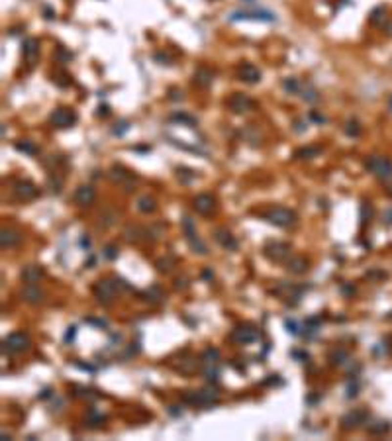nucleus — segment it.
I'll list each match as a JSON object with an SVG mask.
<instances>
[{"mask_svg":"<svg viewBox=\"0 0 392 441\" xmlns=\"http://www.w3.org/2000/svg\"><path fill=\"white\" fill-rule=\"evenodd\" d=\"M310 288V284H294V282H287V280H281L275 288H273V294L287 304V306H298L304 292Z\"/></svg>","mask_w":392,"mask_h":441,"instance_id":"f257e3e1","label":"nucleus"},{"mask_svg":"<svg viewBox=\"0 0 392 441\" xmlns=\"http://www.w3.org/2000/svg\"><path fill=\"white\" fill-rule=\"evenodd\" d=\"M261 216H263L271 226H277V228H283V230L292 228V226H296V222H298L296 212L290 210V208H287V206H273V208L265 210Z\"/></svg>","mask_w":392,"mask_h":441,"instance_id":"f03ea898","label":"nucleus"},{"mask_svg":"<svg viewBox=\"0 0 392 441\" xmlns=\"http://www.w3.org/2000/svg\"><path fill=\"white\" fill-rule=\"evenodd\" d=\"M183 402L196 406V408H210L220 402V392L216 388H200V390H186L183 394Z\"/></svg>","mask_w":392,"mask_h":441,"instance_id":"7ed1b4c3","label":"nucleus"},{"mask_svg":"<svg viewBox=\"0 0 392 441\" xmlns=\"http://www.w3.org/2000/svg\"><path fill=\"white\" fill-rule=\"evenodd\" d=\"M181 228H183V233H185V239H186L190 251L196 253V255H208V245H206V243L202 241V237L198 235L196 224H194V220H192L190 216H183Z\"/></svg>","mask_w":392,"mask_h":441,"instance_id":"20e7f679","label":"nucleus"},{"mask_svg":"<svg viewBox=\"0 0 392 441\" xmlns=\"http://www.w3.org/2000/svg\"><path fill=\"white\" fill-rule=\"evenodd\" d=\"M118 292H120V286H118L116 278H100V280H96L94 286H92L94 298H96V302L102 304V306L112 304Z\"/></svg>","mask_w":392,"mask_h":441,"instance_id":"39448f33","label":"nucleus"},{"mask_svg":"<svg viewBox=\"0 0 392 441\" xmlns=\"http://www.w3.org/2000/svg\"><path fill=\"white\" fill-rule=\"evenodd\" d=\"M367 171L372 173L380 183H390L392 181V161L384 155H371L365 163Z\"/></svg>","mask_w":392,"mask_h":441,"instance_id":"423d86ee","label":"nucleus"},{"mask_svg":"<svg viewBox=\"0 0 392 441\" xmlns=\"http://www.w3.org/2000/svg\"><path fill=\"white\" fill-rule=\"evenodd\" d=\"M200 365H202V373H204L206 380L216 382L220 377V351L216 347L204 349V353L200 355Z\"/></svg>","mask_w":392,"mask_h":441,"instance_id":"0eeeda50","label":"nucleus"},{"mask_svg":"<svg viewBox=\"0 0 392 441\" xmlns=\"http://www.w3.org/2000/svg\"><path fill=\"white\" fill-rule=\"evenodd\" d=\"M263 255L271 261V263H287V259L292 255V247L290 243L287 241H277V239H271L263 245Z\"/></svg>","mask_w":392,"mask_h":441,"instance_id":"6e6552de","label":"nucleus"},{"mask_svg":"<svg viewBox=\"0 0 392 441\" xmlns=\"http://www.w3.org/2000/svg\"><path fill=\"white\" fill-rule=\"evenodd\" d=\"M32 341L28 337V334L24 332H12L2 339V353L6 355H16V353H24L26 349H30Z\"/></svg>","mask_w":392,"mask_h":441,"instance_id":"1a4fd4ad","label":"nucleus"},{"mask_svg":"<svg viewBox=\"0 0 392 441\" xmlns=\"http://www.w3.org/2000/svg\"><path fill=\"white\" fill-rule=\"evenodd\" d=\"M259 337H261V332H259L257 326H253V324H241V326H237V328L231 330V334H229L227 339L231 343H235V345H247V343L257 341Z\"/></svg>","mask_w":392,"mask_h":441,"instance_id":"9d476101","label":"nucleus"},{"mask_svg":"<svg viewBox=\"0 0 392 441\" xmlns=\"http://www.w3.org/2000/svg\"><path fill=\"white\" fill-rule=\"evenodd\" d=\"M77 118H79V116H77V112H75L73 108H55V110L51 112V116H49V124L63 129V127L75 126Z\"/></svg>","mask_w":392,"mask_h":441,"instance_id":"9b49d317","label":"nucleus"},{"mask_svg":"<svg viewBox=\"0 0 392 441\" xmlns=\"http://www.w3.org/2000/svg\"><path fill=\"white\" fill-rule=\"evenodd\" d=\"M367 420H369V412L365 410V408H353V410H349L347 414H343V418H341V427L343 429H357V427H361L363 423H367Z\"/></svg>","mask_w":392,"mask_h":441,"instance_id":"f8f14e48","label":"nucleus"},{"mask_svg":"<svg viewBox=\"0 0 392 441\" xmlns=\"http://www.w3.org/2000/svg\"><path fill=\"white\" fill-rule=\"evenodd\" d=\"M12 190H14V196L22 202H30V200H36L40 196V189L32 181H16Z\"/></svg>","mask_w":392,"mask_h":441,"instance_id":"ddd939ff","label":"nucleus"},{"mask_svg":"<svg viewBox=\"0 0 392 441\" xmlns=\"http://www.w3.org/2000/svg\"><path fill=\"white\" fill-rule=\"evenodd\" d=\"M255 102L253 98H249L247 94L243 92H233L229 98H227V108L233 112V114H247L249 110H253Z\"/></svg>","mask_w":392,"mask_h":441,"instance_id":"4468645a","label":"nucleus"},{"mask_svg":"<svg viewBox=\"0 0 392 441\" xmlns=\"http://www.w3.org/2000/svg\"><path fill=\"white\" fill-rule=\"evenodd\" d=\"M231 22L237 20H259V22H275V14L267 10H239L229 16Z\"/></svg>","mask_w":392,"mask_h":441,"instance_id":"2eb2a0df","label":"nucleus"},{"mask_svg":"<svg viewBox=\"0 0 392 441\" xmlns=\"http://www.w3.org/2000/svg\"><path fill=\"white\" fill-rule=\"evenodd\" d=\"M192 208L200 214V216H212L216 212V198L208 192H202L198 196H194L192 200Z\"/></svg>","mask_w":392,"mask_h":441,"instance_id":"dca6fc26","label":"nucleus"},{"mask_svg":"<svg viewBox=\"0 0 392 441\" xmlns=\"http://www.w3.org/2000/svg\"><path fill=\"white\" fill-rule=\"evenodd\" d=\"M214 239L220 247L227 249V251H237L239 249V241L235 239V235L227 230V228H216L214 230Z\"/></svg>","mask_w":392,"mask_h":441,"instance_id":"f3484780","label":"nucleus"},{"mask_svg":"<svg viewBox=\"0 0 392 441\" xmlns=\"http://www.w3.org/2000/svg\"><path fill=\"white\" fill-rule=\"evenodd\" d=\"M110 179H112L116 185L125 187V190H132L134 181H136V177H134L132 173L125 171V169H124V167H120V165H114V167L110 169Z\"/></svg>","mask_w":392,"mask_h":441,"instance_id":"a211bd4d","label":"nucleus"},{"mask_svg":"<svg viewBox=\"0 0 392 441\" xmlns=\"http://www.w3.org/2000/svg\"><path fill=\"white\" fill-rule=\"evenodd\" d=\"M22 55L28 65H36V61L40 57V42L36 38H26L22 42Z\"/></svg>","mask_w":392,"mask_h":441,"instance_id":"6ab92c4d","label":"nucleus"},{"mask_svg":"<svg viewBox=\"0 0 392 441\" xmlns=\"http://www.w3.org/2000/svg\"><path fill=\"white\" fill-rule=\"evenodd\" d=\"M73 200H75V204H79V206H90V204L96 200V190H94V187H90V185H81V187L75 190Z\"/></svg>","mask_w":392,"mask_h":441,"instance_id":"aec40b11","label":"nucleus"},{"mask_svg":"<svg viewBox=\"0 0 392 441\" xmlns=\"http://www.w3.org/2000/svg\"><path fill=\"white\" fill-rule=\"evenodd\" d=\"M285 269L290 274H304L310 269V261L304 255H290L287 259V263H285Z\"/></svg>","mask_w":392,"mask_h":441,"instance_id":"412c9836","label":"nucleus"},{"mask_svg":"<svg viewBox=\"0 0 392 441\" xmlns=\"http://www.w3.org/2000/svg\"><path fill=\"white\" fill-rule=\"evenodd\" d=\"M237 77H239V81H243L247 84H255L261 81V71L253 63H241L237 69Z\"/></svg>","mask_w":392,"mask_h":441,"instance_id":"4be33fe9","label":"nucleus"},{"mask_svg":"<svg viewBox=\"0 0 392 441\" xmlns=\"http://www.w3.org/2000/svg\"><path fill=\"white\" fill-rule=\"evenodd\" d=\"M22 239H24V235L12 228H4L2 233H0V245H2V249H14L22 243Z\"/></svg>","mask_w":392,"mask_h":441,"instance_id":"5701e85b","label":"nucleus"},{"mask_svg":"<svg viewBox=\"0 0 392 441\" xmlns=\"http://www.w3.org/2000/svg\"><path fill=\"white\" fill-rule=\"evenodd\" d=\"M43 290L38 286V284H26L24 290H22V300L28 302V304H41L43 302Z\"/></svg>","mask_w":392,"mask_h":441,"instance_id":"b1692460","label":"nucleus"},{"mask_svg":"<svg viewBox=\"0 0 392 441\" xmlns=\"http://www.w3.org/2000/svg\"><path fill=\"white\" fill-rule=\"evenodd\" d=\"M124 237H125V241H129V243H140V241H147V239H149V233H147V228L127 226V228L124 230Z\"/></svg>","mask_w":392,"mask_h":441,"instance_id":"393cba45","label":"nucleus"},{"mask_svg":"<svg viewBox=\"0 0 392 441\" xmlns=\"http://www.w3.org/2000/svg\"><path fill=\"white\" fill-rule=\"evenodd\" d=\"M142 298L145 302H149V304H159V302L165 300V292H163V288L159 284H151L149 288H145L142 292Z\"/></svg>","mask_w":392,"mask_h":441,"instance_id":"a878e982","label":"nucleus"},{"mask_svg":"<svg viewBox=\"0 0 392 441\" xmlns=\"http://www.w3.org/2000/svg\"><path fill=\"white\" fill-rule=\"evenodd\" d=\"M192 81H194V84H196V86H200V88H208V86L212 84V81H214V73H212L208 67H198V69L194 71Z\"/></svg>","mask_w":392,"mask_h":441,"instance_id":"bb28decb","label":"nucleus"},{"mask_svg":"<svg viewBox=\"0 0 392 441\" xmlns=\"http://www.w3.org/2000/svg\"><path fill=\"white\" fill-rule=\"evenodd\" d=\"M41 276H43V269L40 265H28L22 269V280L26 284H36L41 280Z\"/></svg>","mask_w":392,"mask_h":441,"instance_id":"cd10ccee","label":"nucleus"},{"mask_svg":"<svg viewBox=\"0 0 392 441\" xmlns=\"http://www.w3.org/2000/svg\"><path fill=\"white\" fill-rule=\"evenodd\" d=\"M320 153H322V147H318V145H308V147H300V149H296L294 151V157L296 159H302V161H310V159H316V157H320Z\"/></svg>","mask_w":392,"mask_h":441,"instance_id":"c85d7f7f","label":"nucleus"},{"mask_svg":"<svg viewBox=\"0 0 392 441\" xmlns=\"http://www.w3.org/2000/svg\"><path fill=\"white\" fill-rule=\"evenodd\" d=\"M104 421H106V416L102 412H98L96 408H90L86 412V416H84V425L86 427H100Z\"/></svg>","mask_w":392,"mask_h":441,"instance_id":"c756f323","label":"nucleus"},{"mask_svg":"<svg viewBox=\"0 0 392 441\" xmlns=\"http://www.w3.org/2000/svg\"><path fill=\"white\" fill-rule=\"evenodd\" d=\"M320 324H322V318L320 316H312V318H308L304 324H302V336H306V337H314L316 334H318V330H320Z\"/></svg>","mask_w":392,"mask_h":441,"instance_id":"7c9ffc66","label":"nucleus"},{"mask_svg":"<svg viewBox=\"0 0 392 441\" xmlns=\"http://www.w3.org/2000/svg\"><path fill=\"white\" fill-rule=\"evenodd\" d=\"M328 361H330L333 367H341V365H345V363L349 361V351L337 347V349H333V351L328 355Z\"/></svg>","mask_w":392,"mask_h":441,"instance_id":"2f4dec72","label":"nucleus"},{"mask_svg":"<svg viewBox=\"0 0 392 441\" xmlns=\"http://www.w3.org/2000/svg\"><path fill=\"white\" fill-rule=\"evenodd\" d=\"M138 210H140L142 214H151V212H155V210H157L155 198H151L149 194L140 196V198H138Z\"/></svg>","mask_w":392,"mask_h":441,"instance_id":"473e14b6","label":"nucleus"},{"mask_svg":"<svg viewBox=\"0 0 392 441\" xmlns=\"http://www.w3.org/2000/svg\"><path fill=\"white\" fill-rule=\"evenodd\" d=\"M155 267L159 273H171L173 267H177V257L175 255H165V257H159L155 261Z\"/></svg>","mask_w":392,"mask_h":441,"instance_id":"72a5a7b5","label":"nucleus"},{"mask_svg":"<svg viewBox=\"0 0 392 441\" xmlns=\"http://www.w3.org/2000/svg\"><path fill=\"white\" fill-rule=\"evenodd\" d=\"M298 94H300V98L306 100V102H318V100H320V92H318L310 83L302 84V88H300Z\"/></svg>","mask_w":392,"mask_h":441,"instance_id":"f704fd0d","label":"nucleus"},{"mask_svg":"<svg viewBox=\"0 0 392 441\" xmlns=\"http://www.w3.org/2000/svg\"><path fill=\"white\" fill-rule=\"evenodd\" d=\"M283 88L287 94H298L302 88V83L296 77H287V79H283Z\"/></svg>","mask_w":392,"mask_h":441,"instance_id":"c9c22d12","label":"nucleus"},{"mask_svg":"<svg viewBox=\"0 0 392 441\" xmlns=\"http://www.w3.org/2000/svg\"><path fill=\"white\" fill-rule=\"evenodd\" d=\"M16 149H18V151H22V153H26V155H38V153H40L38 145H36L34 141H30V139L16 141Z\"/></svg>","mask_w":392,"mask_h":441,"instance_id":"e433bc0d","label":"nucleus"},{"mask_svg":"<svg viewBox=\"0 0 392 441\" xmlns=\"http://www.w3.org/2000/svg\"><path fill=\"white\" fill-rule=\"evenodd\" d=\"M171 122H179V124L188 126V127H194L196 126V118L190 116V114H186V112H175V114H171Z\"/></svg>","mask_w":392,"mask_h":441,"instance_id":"4c0bfd02","label":"nucleus"},{"mask_svg":"<svg viewBox=\"0 0 392 441\" xmlns=\"http://www.w3.org/2000/svg\"><path fill=\"white\" fill-rule=\"evenodd\" d=\"M367 429H369V433H372V435H380V433L388 431V429H390V425H388V421H382V420H378V421H372V423H369V425H367Z\"/></svg>","mask_w":392,"mask_h":441,"instance_id":"58836bf2","label":"nucleus"},{"mask_svg":"<svg viewBox=\"0 0 392 441\" xmlns=\"http://www.w3.org/2000/svg\"><path fill=\"white\" fill-rule=\"evenodd\" d=\"M343 129H345V133H347L349 137H359V135H361V126H359L357 120H347Z\"/></svg>","mask_w":392,"mask_h":441,"instance_id":"ea45409f","label":"nucleus"},{"mask_svg":"<svg viewBox=\"0 0 392 441\" xmlns=\"http://www.w3.org/2000/svg\"><path fill=\"white\" fill-rule=\"evenodd\" d=\"M382 14H386V8H384V6L374 8V10L371 12V16H369V22H371V24H374V26H380V24H382V20H384V16H382Z\"/></svg>","mask_w":392,"mask_h":441,"instance_id":"a19ab883","label":"nucleus"},{"mask_svg":"<svg viewBox=\"0 0 392 441\" xmlns=\"http://www.w3.org/2000/svg\"><path fill=\"white\" fill-rule=\"evenodd\" d=\"M177 175H179L181 183H185V185H188L190 181L196 179V171H190V169H185V167H179L177 169Z\"/></svg>","mask_w":392,"mask_h":441,"instance_id":"79ce46f5","label":"nucleus"},{"mask_svg":"<svg viewBox=\"0 0 392 441\" xmlns=\"http://www.w3.org/2000/svg\"><path fill=\"white\" fill-rule=\"evenodd\" d=\"M285 328H287V332L289 334H292V336H302V326L296 322V320H285Z\"/></svg>","mask_w":392,"mask_h":441,"instance_id":"37998d69","label":"nucleus"},{"mask_svg":"<svg viewBox=\"0 0 392 441\" xmlns=\"http://www.w3.org/2000/svg\"><path fill=\"white\" fill-rule=\"evenodd\" d=\"M102 255H104V259H108V261H114V259L118 257V245H114V243L106 245V247L102 249Z\"/></svg>","mask_w":392,"mask_h":441,"instance_id":"c03bdc74","label":"nucleus"},{"mask_svg":"<svg viewBox=\"0 0 392 441\" xmlns=\"http://www.w3.org/2000/svg\"><path fill=\"white\" fill-rule=\"evenodd\" d=\"M127 129H129V124H127L125 120H120V122H116V124H114L112 133H114V135H124Z\"/></svg>","mask_w":392,"mask_h":441,"instance_id":"a18cd8bd","label":"nucleus"},{"mask_svg":"<svg viewBox=\"0 0 392 441\" xmlns=\"http://www.w3.org/2000/svg\"><path fill=\"white\" fill-rule=\"evenodd\" d=\"M86 324H92V326H98V328H108L106 320H96V318H84Z\"/></svg>","mask_w":392,"mask_h":441,"instance_id":"49530a36","label":"nucleus"},{"mask_svg":"<svg viewBox=\"0 0 392 441\" xmlns=\"http://www.w3.org/2000/svg\"><path fill=\"white\" fill-rule=\"evenodd\" d=\"M75 336H77V328L71 326V328L67 330V334H65V343H71V341L75 339Z\"/></svg>","mask_w":392,"mask_h":441,"instance_id":"de8ad7c7","label":"nucleus"},{"mask_svg":"<svg viewBox=\"0 0 392 441\" xmlns=\"http://www.w3.org/2000/svg\"><path fill=\"white\" fill-rule=\"evenodd\" d=\"M171 100H183L185 98V92L183 90H179V88H171V96H169Z\"/></svg>","mask_w":392,"mask_h":441,"instance_id":"09e8293b","label":"nucleus"},{"mask_svg":"<svg viewBox=\"0 0 392 441\" xmlns=\"http://www.w3.org/2000/svg\"><path fill=\"white\" fill-rule=\"evenodd\" d=\"M188 284H186V278H175V288L177 290H185Z\"/></svg>","mask_w":392,"mask_h":441,"instance_id":"8fccbe9b","label":"nucleus"},{"mask_svg":"<svg viewBox=\"0 0 392 441\" xmlns=\"http://www.w3.org/2000/svg\"><path fill=\"white\" fill-rule=\"evenodd\" d=\"M310 118H312L314 122H318V124H324V122H326V118H324V116H320L316 110H312V112H310Z\"/></svg>","mask_w":392,"mask_h":441,"instance_id":"3c124183","label":"nucleus"},{"mask_svg":"<svg viewBox=\"0 0 392 441\" xmlns=\"http://www.w3.org/2000/svg\"><path fill=\"white\" fill-rule=\"evenodd\" d=\"M292 357H296V359H300V363H304L310 355H308V353H304V351H292Z\"/></svg>","mask_w":392,"mask_h":441,"instance_id":"603ef678","label":"nucleus"},{"mask_svg":"<svg viewBox=\"0 0 392 441\" xmlns=\"http://www.w3.org/2000/svg\"><path fill=\"white\" fill-rule=\"evenodd\" d=\"M75 365H77V367H79V369H83V371H88V373H94V371H96V369H94V367H92V365H88V363H86V365H83V363H79V361H75Z\"/></svg>","mask_w":392,"mask_h":441,"instance_id":"864d4df0","label":"nucleus"},{"mask_svg":"<svg viewBox=\"0 0 392 441\" xmlns=\"http://www.w3.org/2000/svg\"><path fill=\"white\" fill-rule=\"evenodd\" d=\"M341 292L345 294V296H349V294H353V292H355V288H353L351 284H341Z\"/></svg>","mask_w":392,"mask_h":441,"instance_id":"5fc2aeb1","label":"nucleus"},{"mask_svg":"<svg viewBox=\"0 0 392 441\" xmlns=\"http://www.w3.org/2000/svg\"><path fill=\"white\" fill-rule=\"evenodd\" d=\"M169 414L171 416H183V410H179V406H169Z\"/></svg>","mask_w":392,"mask_h":441,"instance_id":"6e6d98bb","label":"nucleus"},{"mask_svg":"<svg viewBox=\"0 0 392 441\" xmlns=\"http://www.w3.org/2000/svg\"><path fill=\"white\" fill-rule=\"evenodd\" d=\"M212 276H214V273H212L210 269H204V271H202V278H204V280H212Z\"/></svg>","mask_w":392,"mask_h":441,"instance_id":"4d7b16f0","label":"nucleus"},{"mask_svg":"<svg viewBox=\"0 0 392 441\" xmlns=\"http://www.w3.org/2000/svg\"><path fill=\"white\" fill-rule=\"evenodd\" d=\"M96 114H98V116H108V114H110V108H108V106H100Z\"/></svg>","mask_w":392,"mask_h":441,"instance_id":"13d9d810","label":"nucleus"},{"mask_svg":"<svg viewBox=\"0 0 392 441\" xmlns=\"http://www.w3.org/2000/svg\"><path fill=\"white\" fill-rule=\"evenodd\" d=\"M294 129H296V131H304V129H306V127H304V122H302V120H298V122H296V127H294Z\"/></svg>","mask_w":392,"mask_h":441,"instance_id":"bf43d9fd","label":"nucleus"},{"mask_svg":"<svg viewBox=\"0 0 392 441\" xmlns=\"http://www.w3.org/2000/svg\"><path fill=\"white\" fill-rule=\"evenodd\" d=\"M388 108L392 110V96H390V100H388Z\"/></svg>","mask_w":392,"mask_h":441,"instance_id":"052dcab7","label":"nucleus"}]
</instances>
